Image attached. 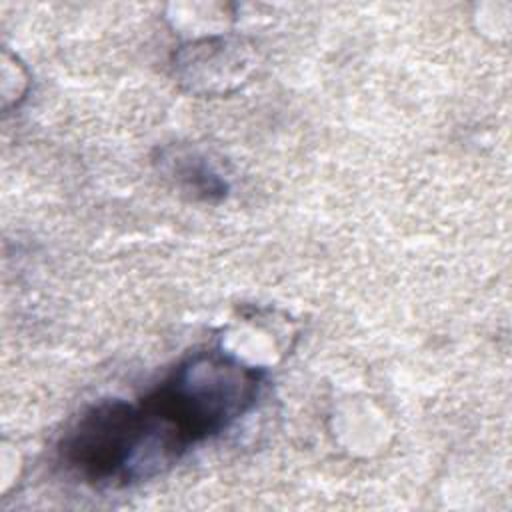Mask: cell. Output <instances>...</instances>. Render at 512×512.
Wrapping results in <instances>:
<instances>
[{"mask_svg": "<svg viewBox=\"0 0 512 512\" xmlns=\"http://www.w3.org/2000/svg\"><path fill=\"white\" fill-rule=\"evenodd\" d=\"M262 374L222 352H198L182 362L144 402L178 442L190 446L222 432L256 402Z\"/></svg>", "mask_w": 512, "mask_h": 512, "instance_id": "cell-1", "label": "cell"}, {"mask_svg": "<svg viewBox=\"0 0 512 512\" xmlns=\"http://www.w3.org/2000/svg\"><path fill=\"white\" fill-rule=\"evenodd\" d=\"M58 450L62 462L92 484H130L162 470L142 406L124 400L88 408Z\"/></svg>", "mask_w": 512, "mask_h": 512, "instance_id": "cell-2", "label": "cell"}, {"mask_svg": "<svg viewBox=\"0 0 512 512\" xmlns=\"http://www.w3.org/2000/svg\"><path fill=\"white\" fill-rule=\"evenodd\" d=\"M176 176L182 182H186L188 188H192L194 192L206 198L214 192L224 190V182L218 178V174H214L202 160H196V158H184V162L176 170Z\"/></svg>", "mask_w": 512, "mask_h": 512, "instance_id": "cell-3", "label": "cell"}]
</instances>
